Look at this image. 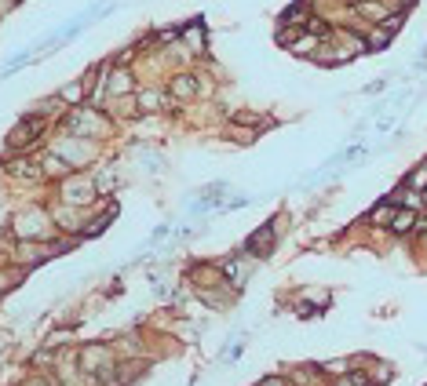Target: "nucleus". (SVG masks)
Here are the masks:
<instances>
[{
	"label": "nucleus",
	"mask_w": 427,
	"mask_h": 386,
	"mask_svg": "<svg viewBox=\"0 0 427 386\" xmlns=\"http://www.w3.org/2000/svg\"><path fill=\"white\" fill-rule=\"evenodd\" d=\"M63 197H66V204H84V201L96 197V186H91V179L73 175V179L63 186Z\"/></svg>",
	"instance_id": "f257e3e1"
},
{
	"label": "nucleus",
	"mask_w": 427,
	"mask_h": 386,
	"mask_svg": "<svg viewBox=\"0 0 427 386\" xmlns=\"http://www.w3.org/2000/svg\"><path fill=\"white\" fill-rule=\"evenodd\" d=\"M81 365H84L88 372H96V375H99V372H103L106 365H113V361H110V350H106L103 343H96V346H88V350L81 353Z\"/></svg>",
	"instance_id": "f03ea898"
},
{
	"label": "nucleus",
	"mask_w": 427,
	"mask_h": 386,
	"mask_svg": "<svg viewBox=\"0 0 427 386\" xmlns=\"http://www.w3.org/2000/svg\"><path fill=\"white\" fill-rule=\"evenodd\" d=\"M416 226H420V219H416L413 208H398L394 219H391V234H413Z\"/></svg>",
	"instance_id": "7ed1b4c3"
},
{
	"label": "nucleus",
	"mask_w": 427,
	"mask_h": 386,
	"mask_svg": "<svg viewBox=\"0 0 427 386\" xmlns=\"http://www.w3.org/2000/svg\"><path fill=\"white\" fill-rule=\"evenodd\" d=\"M270 248H274V226H263V230H256L249 237V251L252 255H270Z\"/></svg>",
	"instance_id": "20e7f679"
},
{
	"label": "nucleus",
	"mask_w": 427,
	"mask_h": 386,
	"mask_svg": "<svg viewBox=\"0 0 427 386\" xmlns=\"http://www.w3.org/2000/svg\"><path fill=\"white\" fill-rule=\"evenodd\" d=\"M41 212H29V215H19V222H15V230L22 234V237H37L41 234Z\"/></svg>",
	"instance_id": "39448f33"
},
{
	"label": "nucleus",
	"mask_w": 427,
	"mask_h": 386,
	"mask_svg": "<svg viewBox=\"0 0 427 386\" xmlns=\"http://www.w3.org/2000/svg\"><path fill=\"white\" fill-rule=\"evenodd\" d=\"M406 186H409V189H416V193H420V189H427V160H423V165H420V168L406 179Z\"/></svg>",
	"instance_id": "423d86ee"
},
{
	"label": "nucleus",
	"mask_w": 427,
	"mask_h": 386,
	"mask_svg": "<svg viewBox=\"0 0 427 386\" xmlns=\"http://www.w3.org/2000/svg\"><path fill=\"white\" fill-rule=\"evenodd\" d=\"M321 372H325L329 379H336V375H351V361H329V365H321Z\"/></svg>",
	"instance_id": "0eeeda50"
},
{
	"label": "nucleus",
	"mask_w": 427,
	"mask_h": 386,
	"mask_svg": "<svg viewBox=\"0 0 427 386\" xmlns=\"http://www.w3.org/2000/svg\"><path fill=\"white\" fill-rule=\"evenodd\" d=\"M303 299H307V303H318V306H325V303H329V292H318V288H307V292H303Z\"/></svg>",
	"instance_id": "6e6552de"
},
{
	"label": "nucleus",
	"mask_w": 427,
	"mask_h": 386,
	"mask_svg": "<svg viewBox=\"0 0 427 386\" xmlns=\"http://www.w3.org/2000/svg\"><path fill=\"white\" fill-rule=\"evenodd\" d=\"M139 103H143V110H158L161 95H158V91H146V95H139Z\"/></svg>",
	"instance_id": "1a4fd4ad"
},
{
	"label": "nucleus",
	"mask_w": 427,
	"mask_h": 386,
	"mask_svg": "<svg viewBox=\"0 0 427 386\" xmlns=\"http://www.w3.org/2000/svg\"><path fill=\"white\" fill-rule=\"evenodd\" d=\"M81 95H84V84H70V88L63 91V99H70V103H77V99H81Z\"/></svg>",
	"instance_id": "9d476101"
},
{
	"label": "nucleus",
	"mask_w": 427,
	"mask_h": 386,
	"mask_svg": "<svg viewBox=\"0 0 427 386\" xmlns=\"http://www.w3.org/2000/svg\"><path fill=\"white\" fill-rule=\"evenodd\" d=\"M175 91H179V95H190V91H194V80H190V77H179V80H175Z\"/></svg>",
	"instance_id": "9b49d317"
}]
</instances>
